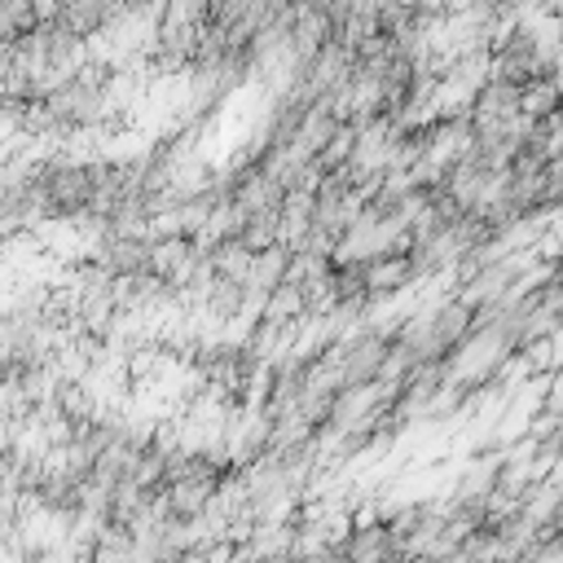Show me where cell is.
<instances>
[{
    "label": "cell",
    "instance_id": "obj_2",
    "mask_svg": "<svg viewBox=\"0 0 563 563\" xmlns=\"http://www.w3.org/2000/svg\"><path fill=\"white\" fill-rule=\"evenodd\" d=\"M123 13H128V0H53L48 9V18L84 44H97L101 35H110Z\"/></svg>",
    "mask_w": 563,
    "mask_h": 563
},
{
    "label": "cell",
    "instance_id": "obj_1",
    "mask_svg": "<svg viewBox=\"0 0 563 563\" xmlns=\"http://www.w3.org/2000/svg\"><path fill=\"white\" fill-rule=\"evenodd\" d=\"M391 334L396 325H378V321H356L325 356L334 361L343 387H365V383H378L387 361H391Z\"/></svg>",
    "mask_w": 563,
    "mask_h": 563
},
{
    "label": "cell",
    "instance_id": "obj_3",
    "mask_svg": "<svg viewBox=\"0 0 563 563\" xmlns=\"http://www.w3.org/2000/svg\"><path fill=\"white\" fill-rule=\"evenodd\" d=\"M523 114L537 119H559L563 114V75H537L523 84Z\"/></svg>",
    "mask_w": 563,
    "mask_h": 563
}]
</instances>
